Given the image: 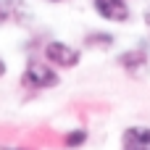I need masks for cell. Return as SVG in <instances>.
Returning a JSON list of instances; mask_svg holds the SVG:
<instances>
[{"label":"cell","instance_id":"7c38bea8","mask_svg":"<svg viewBox=\"0 0 150 150\" xmlns=\"http://www.w3.org/2000/svg\"><path fill=\"white\" fill-rule=\"evenodd\" d=\"M47 3H61V0H47Z\"/></svg>","mask_w":150,"mask_h":150},{"label":"cell","instance_id":"3957f363","mask_svg":"<svg viewBox=\"0 0 150 150\" xmlns=\"http://www.w3.org/2000/svg\"><path fill=\"white\" fill-rule=\"evenodd\" d=\"M95 11L100 18L113 21V24H124L129 21V3L127 0H92Z\"/></svg>","mask_w":150,"mask_h":150},{"label":"cell","instance_id":"52a82bcc","mask_svg":"<svg viewBox=\"0 0 150 150\" xmlns=\"http://www.w3.org/2000/svg\"><path fill=\"white\" fill-rule=\"evenodd\" d=\"M13 16H21V5H18V0H0V24L11 21Z\"/></svg>","mask_w":150,"mask_h":150},{"label":"cell","instance_id":"8fae6325","mask_svg":"<svg viewBox=\"0 0 150 150\" xmlns=\"http://www.w3.org/2000/svg\"><path fill=\"white\" fill-rule=\"evenodd\" d=\"M3 150H29V148H3Z\"/></svg>","mask_w":150,"mask_h":150},{"label":"cell","instance_id":"30bf717a","mask_svg":"<svg viewBox=\"0 0 150 150\" xmlns=\"http://www.w3.org/2000/svg\"><path fill=\"white\" fill-rule=\"evenodd\" d=\"M145 24H148V26H150V8H148V11H145Z\"/></svg>","mask_w":150,"mask_h":150},{"label":"cell","instance_id":"9c48e42d","mask_svg":"<svg viewBox=\"0 0 150 150\" xmlns=\"http://www.w3.org/2000/svg\"><path fill=\"white\" fill-rule=\"evenodd\" d=\"M5 71H8V66H5V61H3V58H0V79H3V76H5Z\"/></svg>","mask_w":150,"mask_h":150},{"label":"cell","instance_id":"5b68a950","mask_svg":"<svg viewBox=\"0 0 150 150\" xmlns=\"http://www.w3.org/2000/svg\"><path fill=\"white\" fill-rule=\"evenodd\" d=\"M121 150H150V127H127L121 132Z\"/></svg>","mask_w":150,"mask_h":150},{"label":"cell","instance_id":"7a4b0ae2","mask_svg":"<svg viewBox=\"0 0 150 150\" xmlns=\"http://www.w3.org/2000/svg\"><path fill=\"white\" fill-rule=\"evenodd\" d=\"M42 53H45V61L53 63V66H58V69H74L82 61L79 47H74L69 42H61V40H50L42 47Z\"/></svg>","mask_w":150,"mask_h":150},{"label":"cell","instance_id":"277c9868","mask_svg":"<svg viewBox=\"0 0 150 150\" xmlns=\"http://www.w3.org/2000/svg\"><path fill=\"white\" fill-rule=\"evenodd\" d=\"M116 63L124 69V71H129L132 76H140V74H145V69H148V53H145V47H134V50H124L119 58H116Z\"/></svg>","mask_w":150,"mask_h":150},{"label":"cell","instance_id":"ba28073f","mask_svg":"<svg viewBox=\"0 0 150 150\" xmlns=\"http://www.w3.org/2000/svg\"><path fill=\"white\" fill-rule=\"evenodd\" d=\"M84 42L90 47H111L113 45V34H108V32H92V34L84 37Z\"/></svg>","mask_w":150,"mask_h":150},{"label":"cell","instance_id":"8992f818","mask_svg":"<svg viewBox=\"0 0 150 150\" xmlns=\"http://www.w3.org/2000/svg\"><path fill=\"white\" fill-rule=\"evenodd\" d=\"M84 142H87V129H82V127H76V129H71V132L63 134V148H69V150L82 148Z\"/></svg>","mask_w":150,"mask_h":150},{"label":"cell","instance_id":"6da1fadb","mask_svg":"<svg viewBox=\"0 0 150 150\" xmlns=\"http://www.w3.org/2000/svg\"><path fill=\"white\" fill-rule=\"evenodd\" d=\"M21 82L32 90H53L61 84V76L58 71L53 69V63L47 61H40V58H29L26 66H24V74H21Z\"/></svg>","mask_w":150,"mask_h":150}]
</instances>
